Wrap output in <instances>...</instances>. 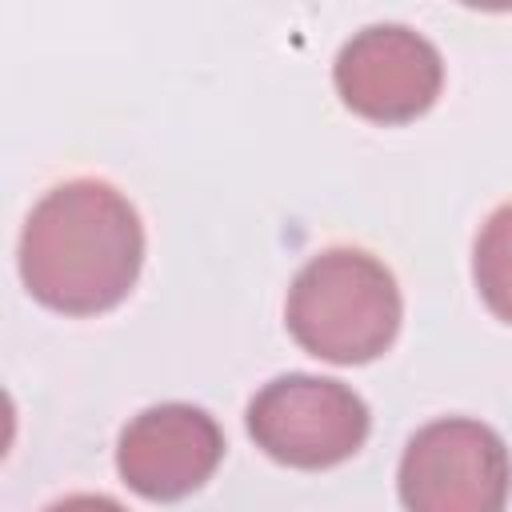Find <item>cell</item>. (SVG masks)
<instances>
[{
  "label": "cell",
  "mask_w": 512,
  "mask_h": 512,
  "mask_svg": "<svg viewBox=\"0 0 512 512\" xmlns=\"http://www.w3.org/2000/svg\"><path fill=\"white\" fill-rule=\"evenodd\" d=\"M472 276L488 312L512 324V200L484 220L472 248Z\"/></svg>",
  "instance_id": "obj_7"
},
{
  "label": "cell",
  "mask_w": 512,
  "mask_h": 512,
  "mask_svg": "<svg viewBox=\"0 0 512 512\" xmlns=\"http://www.w3.org/2000/svg\"><path fill=\"white\" fill-rule=\"evenodd\" d=\"M340 100L372 124H408L424 116L444 84L440 52L404 24L356 32L332 68Z\"/></svg>",
  "instance_id": "obj_5"
},
{
  "label": "cell",
  "mask_w": 512,
  "mask_h": 512,
  "mask_svg": "<svg viewBox=\"0 0 512 512\" xmlns=\"http://www.w3.org/2000/svg\"><path fill=\"white\" fill-rule=\"evenodd\" d=\"M44 512H128L124 504H116L112 496H92V492H76V496H64L56 504H48Z\"/></svg>",
  "instance_id": "obj_8"
},
{
  "label": "cell",
  "mask_w": 512,
  "mask_h": 512,
  "mask_svg": "<svg viewBox=\"0 0 512 512\" xmlns=\"http://www.w3.org/2000/svg\"><path fill=\"white\" fill-rule=\"evenodd\" d=\"M396 276L360 248H328L312 256L284 304L292 340L328 364H368L384 356L400 332Z\"/></svg>",
  "instance_id": "obj_2"
},
{
  "label": "cell",
  "mask_w": 512,
  "mask_h": 512,
  "mask_svg": "<svg viewBox=\"0 0 512 512\" xmlns=\"http://www.w3.org/2000/svg\"><path fill=\"white\" fill-rule=\"evenodd\" d=\"M248 436L288 468H332L368 440V404L340 380L288 372L268 380L248 404Z\"/></svg>",
  "instance_id": "obj_3"
},
{
  "label": "cell",
  "mask_w": 512,
  "mask_h": 512,
  "mask_svg": "<svg viewBox=\"0 0 512 512\" xmlns=\"http://www.w3.org/2000/svg\"><path fill=\"white\" fill-rule=\"evenodd\" d=\"M396 484L408 512H504L512 460L488 424L444 416L404 444Z\"/></svg>",
  "instance_id": "obj_4"
},
{
  "label": "cell",
  "mask_w": 512,
  "mask_h": 512,
  "mask_svg": "<svg viewBox=\"0 0 512 512\" xmlns=\"http://www.w3.org/2000/svg\"><path fill=\"white\" fill-rule=\"evenodd\" d=\"M144 264V228L124 192L104 180L56 184L24 220L20 276L52 312L96 316L116 308Z\"/></svg>",
  "instance_id": "obj_1"
},
{
  "label": "cell",
  "mask_w": 512,
  "mask_h": 512,
  "mask_svg": "<svg viewBox=\"0 0 512 512\" xmlns=\"http://www.w3.org/2000/svg\"><path fill=\"white\" fill-rule=\"evenodd\" d=\"M220 456L224 432L204 408L156 404L124 424L116 472L144 500H180L216 472Z\"/></svg>",
  "instance_id": "obj_6"
}]
</instances>
